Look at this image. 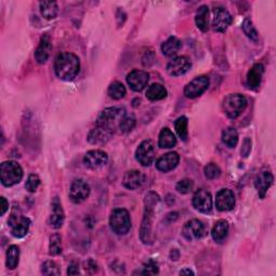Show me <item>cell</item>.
Instances as JSON below:
<instances>
[{"label":"cell","mask_w":276,"mask_h":276,"mask_svg":"<svg viewBox=\"0 0 276 276\" xmlns=\"http://www.w3.org/2000/svg\"><path fill=\"white\" fill-rule=\"evenodd\" d=\"M40 6V12L42 17L45 20H53L58 17L59 13V6L55 2H41L39 4Z\"/></svg>","instance_id":"30"},{"label":"cell","mask_w":276,"mask_h":276,"mask_svg":"<svg viewBox=\"0 0 276 276\" xmlns=\"http://www.w3.org/2000/svg\"><path fill=\"white\" fill-rule=\"evenodd\" d=\"M159 273V266H157V264L152 261V260H149V261L147 263L144 264V267H143V272H141V274H157Z\"/></svg>","instance_id":"42"},{"label":"cell","mask_w":276,"mask_h":276,"mask_svg":"<svg viewBox=\"0 0 276 276\" xmlns=\"http://www.w3.org/2000/svg\"><path fill=\"white\" fill-rule=\"evenodd\" d=\"M57 76L64 81H72L80 72V60L74 53H61L54 62Z\"/></svg>","instance_id":"1"},{"label":"cell","mask_w":276,"mask_h":276,"mask_svg":"<svg viewBox=\"0 0 276 276\" xmlns=\"http://www.w3.org/2000/svg\"><path fill=\"white\" fill-rule=\"evenodd\" d=\"M209 78L206 76H200L194 78L193 80L188 83L185 88V95L188 98H196L208 89Z\"/></svg>","instance_id":"8"},{"label":"cell","mask_w":276,"mask_h":276,"mask_svg":"<svg viewBox=\"0 0 276 276\" xmlns=\"http://www.w3.org/2000/svg\"><path fill=\"white\" fill-rule=\"evenodd\" d=\"M29 226H30V220L27 217L21 216L17 222H14L12 225H10L11 233L14 238H18V239L24 238L29 230Z\"/></svg>","instance_id":"24"},{"label":"cell","mask_w":276,"mask_h":276,"mask_svg":"<svg viewBox=\"0 0 276 276\" xmlns=\"http://www.w3.org/2000/svg\"><path fill=\"white\" fill-rule=\"evenodd\" d=\"M23 169L18 162L6 161L0 167V179L5 187H12L23 179Z\"/></svg>","instance_id":"4"},{"label":"cell","mask_w":276,"mask_h":276,"mask_svg":"<svg viewBox=\"0 0 276 276\" xmlns=\"http://www.w3.org/2000/svg\"><path fill=\"white\" fill-rule=\"evenodd\" d=\"M83 163L91 170H99L108 163V154L102 150H91L84 155Z\"/></svg>","instance_id":"13"},{"label":"cell","mask_w":276,"mask_h":276,"mask_svg":"<svg viewBox=\"0 0 276 276\" xmlns=\"http://www.w3.org/2000/svg\"><path fill=\"white\" fill-rule=\"evenodd\" d=\"M159 195L154 192H149L145 198V212L143 223L140 227V239L145 244L151 243V227L155 205L159 203Z\"/></svg>","instance_id":"2"},{"label":"cell","mask_w":276,"mask_h":276,"mask_svg":"<svg viewBox=\"0 0 276 276\" xmlns=\"http://www.w3.org/2000/svg\"><path fill=\"white\" fill-rule=\"evenodd\" d=\"M180 275H184V274H188V275H193V272L190 270V269H187V270H183V271H180L179 272Z\"/></svg>","instance_id":"47"},{"label":"cell","mask_w":276,"mask_h":276,"mask_svg":"<svg viewBox=\"0 0 276 276\" xmlns=\"http://www.w3.org/2000/svg\"><path fill=\"white\" fill-rule=\"evenodd\" d=\"M52 50L51 39L48 34H45L41 37L40 43H39L38 48L35 52V59L39 64H44V63L49 60L50 52Z\"/></svg>","instance_id":"20"},{"label":"cell","mask_w":276,"mask_h":276,"mask_svg":"<svg viewBox=\"0 0 276 276\" xmlns=\"http://www.w3.org/2000/svg\"><path fill=\"white\" fill-rule=\"evenodd\" d=\"M136 160L143 167H150L154 161V145L151 140H144L136 149Z\"/></svg>","instance_id":"9"},{"label":"cell","mask_w":276,"mask_h":276,"mask_svg":"<svg viewBox=\"0 0 276 276\" xmlns=\"http://www.w3.org/2000/svg\"><path fill=\"white\" fill-rule=\"evenodd\" d=\"M177 144V139L175 134L169 128H164L159 135V146L163 149H170L175 147Z\"/></svg>","instance_id":"27"},{"label":"cell","mask_w":276,"mask_h":276,"mask_svg":"<svg viewBox=\"0 0 276 276\" xmlns=\"http://www.w3.org/2000/svg\"><path fill=\"white\" fill-rule=\"evenodd\" d=\"M42 273L44 275H60L61 270L54 261H45L42 264Z\"/></svg>","instance_id":"41"},{"label":"cell","mask_w":276,"mask_h":276,"mask_svg":"<svg viewBox=\"0 0 276 276\" xmlns=\"http://www.w3.org/2000/svg\"><path fill=\"white\" fill-rule=\"evenodd\" d=\"M190 68H191L190 60H189L187 57H177L173 59L172 61H170L167 70L170 76L178 77L188 73Z\"/></svg>","instance_id":"15"},{"label":"cell","mask_w":276,"mask_h":276,"mask_svg":"<svg viewBox=\"0 0 276 276\" xmlns=\"http://www.w3.org/2000/svg\"><path fill=\"white\" fill-rule=\"evenodd\" d=\"M52 212L49 219V224L54 229H60L64 225L65 220V214L62 207V203L60 202L59 198H54L52 201Z\"/></svg>","instance_id":"21"},{"label":"cell","mask_w":276,"mask_h":276,"mask_svg":"<svg viewBox=\"0 0 276 276\" xmlns=\"http://www.w3.org/2000/svg\"><path fill=\"white\" fill-rule=\"evenodd\" d=\"M243 30H244V33H245V35L248 38H250L251 40H254V41L258 40V31L255 28L254 24H252L251 20L246 19L245 21H244V23H243Z\"/></svg>","instance_id":"37"},{"label":"cell","mask_w":276,"mask_h":276,"mask_svg":"<svg viewBox=\"0 0 276 276\" xmlns=\"http://www.w3.org/2000/svg\"><path fill=\"white\" fill-rule=\"evenodd\" d=\"M175 130L178 134V136L184 141L188 138V119L186 117H180L175 122Z\"/></svg>","instance_id":"35"},{"label":"cell","mask_w":276,"mask_h":276,"mask_svg":"<svg viewBox=\"0 0 276 276\" xmlns=\"http://www.w3.org/2000/svg\"><path fill=\"white\" fill-rule=\"evenodd\" d=\"M250 150H251V140L247 137L244 139L241 153L243 156H248V154L250 153Z\"/></svg>","instance_id":"43"},{"label":"cell","mask_w":276,"mask_h":276,"mask_svg":"<svg viewBox=\"0 0 276 276\" xmlns=\"http://www.w3.org/2000/svg\"><path fill=\"white\" fill-rule=\"evenodd\" d=\"M205 225L199 219H192L185 224L183 228V235L188 241L200 240L205 235Z\"/></svg>","instance_id":"10"},{"label":"cell","mask_w":276,"mask_h":276,"mask_svg":"<svg viewBox=\"0 0 276 276\" xmlns=\"http://www.w3.org/2000/svg\"><path fill=\"white\" fill-rule=\"evenodd\" d=\"M136 125V119L135 117H134L133 115H125L123 117V119L121 120L120 122V125H119V130L122 132V133H129L131 132L134 128H135Z\"/></svg>","instance_id":"36"},{"label":"cell","mask_w":276,"mask_h":276,"mask_svg":"<svg viewBox=\"0 0 276 276\" xmlns=\"http://www.w3.org/2000/svg\"><path fill=\"white\" fill-rule=\"evenodd\" d=\"M67 273L69 274V275H77V274H79V269H78V266L77 265H70L69 267H68V271H67Z\"/></svg>","instance_id":"46"},{"label":"cell","mask_w":276,"mask_h":276,"mask_svg":"<svg viewBox=\"0 0 276 276\" xmlns=\"http://www.w3.org/2000/svg\"><path fill=\"white\" fill-rule=\"evenodd\" d=\"M91 188L85 180L81 178L75 179L69 189V198L75 204H80L89 198Z\"/></svg>","instance_id":"7"},{"label":"cell","mask_w":276,"mask_h":276,"mask_svg":"<svg viewBox=\"0 0 276 276\" xmlns=\"http://www.w3.org/2000/svg\"><path fill=\"white\" fill-rule=\"evenodd\" d=\"M204 174L208 179H217L222 175V170L215 163H209L204 169Z\"/></svg>","instance_id":"38"},{"label":"cell","mask_w":276,"mask_h":276,"mask_svg":"<svg viewBox=\"0 0 276 276\" xmlns=\"http://www.w3.org/2000/svg\"><path fill=\"white\" fill-rule=\"evenodd\" d=\"M232 17L225 8L218 7L214 10V18H212V28L218 33H225L228 27L231 25Z\"/></svg>","instance_id":"12"},{"label":"cell","mask_w":276,"mask_h":276,"mask_svg":"<svg viewBox=\"0 0 276 276\" xmlns=\"http://www.w3.org/2000/svg\"><path fill=\"white\" fill-rule=\"evenodd\" d=\"M0 201H2V216H4L6 214V211L9 209V203H8V201L4 196L0 198Z\"/></svg>","instance_id":"44"},{"label":"cell","mask_w":276,"mask_h":276,"mask_svg":"<svg viewBox=\"0 0 276 276\" xmlns=\"http://www.w3.org/2000/svg\"><path fill=\"white\" fill-rule=\"evenodd\" d=\"M264 66L262 64H255L247 74V84L250 89H257L261 84Z\"/></svg>","instance_id":"23"},{"label":"cell","mask_w":276,"mask_h":276,"mask_svg":"<svg viewBox=\"0 0 276 276\" xmlns=\"http://www.w3.org/2000/svg\"><path fill=\"white\" fill-rule=\"evenodd\" d=\"M223 107L225 114L230 119H236L247 107V99L242 94H230L225 98Z\"/></svg>","instance_id":"6"},{"label":"cell","mask_w":276,"mask_h":276,"mask_svg":"<svg viewBox=\"0 0 276 276\" xmlns=\"http://www.w3.org/2000/svg\"><path fill=\"white\" fill-rule=\"evenodd\" d=\"M224 143L230 148H234L239 143V134L234 128H227L223 131L222 135Z\"/></svg>","instance_id":"32"},{"label":"cell","mask_w":276,"mask_h":276,"mask_svg":"<svg viewBox=\"0 0 276 276\" xmlns=\"http://www.w3.org/2000/svg\"><path fill=\"white\" fill-rule=\"evenodd\" d=\"M20 248L17 245H11L7 251V266L8 269L13 270L19 264Z\"/></svg>","instance_id":"31"},{"label":"cell","mask_w":276,"mask_h":276,"mask_svg":"<svg viewBox=\"0 0 276 276\" xmlns=\"http://www.w3.org/2000/svg\"><path fill=\"white\" fill-rule=\"evenodd\" d=\"M114 134L112 131H109L102 126L96 125L95 128L92 129L88 135V140L92 145H104L112 139L114 136Z\"/></svg>","instance_id":"18"},{"label":"cell","mask_w":276,"mask_h":276,"mask_svg":"<svg viewBox=\"0 0 276 276\" xmlns=\"http://www.w3.org/2000/svg\"><path fill=\"white\" fill-rule=\"evenodd\" d=\"M192 204L196 210L203 212V214H208L212 209L211 194L205 189H200L194 193Z\"/></svg>","instance_id":"11"},{"label":"cell","mask_w":276,"mask_h":276,"mask_svg":"<svg viewBox=\"0 0 276 276\" xmlns=\"http://www.w3.org/2000/svg\"><path fill=\"white\" fill-rule=\"evenodd\" d=\"M179 163V155L177 152H169L163 154L159 160L156 161L155 167L156 169L163 172L168 173L170 171L174 170Z\"/></svg>","instance_id":"22"},{"label":"cell","mask_w":276,"mask_h":276,"mask_svg":"<svg viewBox=\"0 0 276 276\" xmlns=\"http://www.w3.org/2000/svg\"><path fill=\"white\" fill-rule=\"evenodd\" d=\"M181 41L177 37H170L167 41H165L162 46L161 50L162 53L167 57H173L175 55L180 49H181Z\"/></svg>","instance_id":"29"},{"label":"cell","mask_w":276,"mask_h":276,"mask_svg":"<svg viewBox=\"0 0 276 276\" xmlns=\"http://www.w3.org/2000/svg\"><path fill=\"white\" fill-rule=\"evenodd\" d=\"M50 256H59L62 254V238L60 234H53L50 238L49 244Z\"/></svg>","instance_id":"34"},{"label":"cell","mask_w":276,"mask_h":276,"mask_svg":"<svg viewBox=\"0 0 276 276\" xmlns=\"http://www.w3.org/2000/svg\"><path fill=\"white\" fill-rule=\"evenodd\" d=\"M96 267H97V265H96V263H95V262L93 261V260H89V261L85 263V270L93 269V270H94V272H96V271H97Z\"/></svg>","instance_id":"45"},{"label":"cell","mask_w":276,"mask_h":276,"mask_svg":"<svg viewBox=\"0 0 276 276\" xmlns=\"http://www.w3.org/2000/svg\"><path fill=\"white\" fill-rule=\"evenodd\" d=\"M109 225L112 230L118 235H125L131 230L132 222L129 211L124 208L115 209L109 218Z\"/></svg>","instance_id":"5"},{"label":"cell","mask_w":276,"mask_h":276,"mask_svg":"<svg viewBox=\"0 0 276 276\" xmlns=\"http://www.w3.org/2000/svg\"><path fill=\"white\" fill-rule=\"evenodd\" d=\"M126 81L133 91L140 92L146 88L149 82V74L144 70H132L126 77Z\"/></svg>","instance_id":"14"},{"label":"cell","mask_w":276,"mask_h":276,"mask_svg":"<svg viewBox=\"0 0 276 276\" xmlns=\"http://www.w3.org/2000/svg\"><path fill=\"white\" fill-rule=\"evenodd\" d=\"M146 96L150 100H161L168 96V91L160 83H153L147 89Z\"/></svg>","instance_id":"28"},{"label":"cell","mask_w":276,"mask_h":276,"mask_svg":"<svg viewBox=\"0 0 276 276\" xmlns=\"http://www.w3.org/2000/svg\"><path fill=\"white\" fill-rule=\"evenodd\" d=\"M125 94H126V89L121 82L115 81L109 85L108 95L113 99H116V100L121 99L125 96Z\"/></svg>","instance_id":"33"},{"label":"cell","mask_w":276,"mask_h":276,"mask_svg":"<svg viewBox=\"0 0 276 276\" xmlns=\"http://www.w3.org/2000/svg\"><path fill=\"white\" fill-rule=\"evenodd\" d=\"M208 22H209V10L207 6H201L199 10L196 11L195 15V24L198 28L202 31L208 30Z\"/></svg>","instance_id":"26"},{"label":"cell","mask_w":276,"mask_h":276,"mask_svg":"<svg viewBox=\"0 0 276 276\" xmlns=\"http://www.w3.org/2000/svg\"><path fill=\"white\" fill-rule=\"evenodd\" d=\"M146 183V176L143 172L132 170L126 172L123 177V186L129 190H137Z\"/></svg>","instance_id":"16"},{"label":"cell","mask_w":276,"mask_h":276,"mask_svg":"<svg viewBox=\"0 0 276 276\" xmlns=\"http://www.w3.org/2000/svg\"><path fill=\"white\" fill-rule=\"evenodd\" d=\"M273 180H274L273 175L267 171H263L257 175L255 179V187L257 189L260 199L265 198L267 190H269L270 187L273 184Z\"/></svg>","instance_id":"19"},{"label":"cell","mask_w":276,"mask_h":276,"mask_svg":"<svg viewBox=\"0 0 276 276\" xmlns=\"http://www.w3.org/2000/svg\"><path fill=\"white\" fill-rule=\"evenodd\" d=\"M125 115H126V112L123 108H120V107L106 108L99 114L96 121V125L102 126V128H105L115 133L117 128H119L120 122Z\"/></svg>","instance_id":"3"},{"label":"cell","mask_w":276,"mask_h":276,"mask_svg":"<svg viewBox=\"0 0 276 276\" xmlns=\"http://www.w3.org/2000/svg\"><path fill=\"white\" fill-rule=\"evenodd\" d=\"M216 208L220 211H229L234 208L235 198L230 189H222L216 195Z\"/></svg>","instance_id":"17"},{"label":"cell","mask_w":276,"mask_h":276,"mask_svg":"<svg viewBox=\"0 0 276 276\" xmlns=\"http://www.w3.org/2000/svg\"><path fill=\"white\" fill-rule=\"evenodd\" d=\"M229 233V224L226 220H219L215 224V226L212 227L211 230V236L214 239L215 242L217 243H222L224 242Z\"/></svg>","instance_id":"25"},{"label":"cell","mask_w":276,"mask_h":276,"mask_svg":"<svg viewBox=\"0 0 276 276\" xmlns=\"http://www.w3.org/2000/svg\"><path fill=\"white\" fill-rule=\"evenodd\" d=\"M193 186H194L193 180L189 179V178H185V179H181L180 181H178L177 185H176V190L181 194H187V193L192 191Z\"/></svg>","instance_id":"39"},{"label":"cell","mask_w":276,"mask_h":276,"mask_svg":"<svg viewBox=\"0 0 276 276\" xmlns=\"http://www.w3.org/2000/svg\"><path fill=\"white\" fill-rule=\"evenodd\" d=\"M40 186V178L36 174H31L28 176L27 181L25 184V188L28 192H36L38 187Z\"/></svg>","instance_id":"40"}]
</instances>
